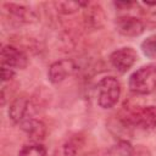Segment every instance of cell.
I'll return each mask as SVG.
<instances>
[{
	"label": "cell",
	"mask_w": 156,
	"mask_h": 156,
	"mask_svg": "<svg viewBox=\"0 0 156 156\" xmlns=\"http://www.w3.org/2000/svg\"><path fill=\"white\" fill-rule=\"evenodd\" d=\"M126 122H128V124L136 126L145 130H155L156 129V106H146V107L133 111Z\"/></svg>",
	"instance_id": "277c9868"
},
{
	"label": "cell",
	"mask_w": 156,
	"mask_h": 156,
	"mask_svg": "<svg viewBox=\"0 0 156 156\" xmlns=\"http://www.w3.org/2000/svg\"><path fill=\"white\" fill-rule=\"evenodd\" d=\"M76 155H77V147L71 141L62 144L56 150V156H76Z\"/></svg>",
	"instance_id": "9a60e30c"
},
{
	"label": "cell",
	"mask_w": 156,
	"mask_h": 156,
	"mask_svg": "<svg viewBox=\"0 0 156 156\" xmlns=\"http://www.w3.org/2000/svg\"><path fill=\"white\" fill-rule=\"evenodd\" d=\"M77 69V65L71 58H62L50 65L48 71L49 80L54 84L63 82L66 78L71 77Z\"/></svg>",
	"instance_id": "5b68a950"
},
{
	"label": "cell",
	"mask_w": 156,
	"mask_h": 156,
	"mask_svg": "<svg viewBox=\"0 0 156 156\" xmlns=\"http://www.w3.org/2000/svg\"><path fill=\"white\" fill-rule=\"evenodd\" d=\"M129 89L134 94L146 95L156 89V63L141 66L129 77Z\"/></svg>",
	"instance_id": "6da1fadb"
},
{
	"label": "cell",
	"mask_w": 156,
	"mask_h": 156,
	"mask_svg": "<svg viewBox=\"0 0 156 156\" xmlns=\"http://www.w3.org/2000/svg\"><path fill=\"white\" fill-rule=\"evenodd\" d=\"M144 5H145V6H156V1H154V2L145 1V2H144Z\"/></svg>",
	"instance_id": "d6986e66"
},
{
	"label": "cell",
	"mask_w": 156,
	"mask_h": 156,
	"mask_svg": "<svg viewBox=\"0 0 156 156\" xmlns=\"http://www.w3.org/2000/svg\"><path fill=\"white\" fill-rule=\"evenodd\" d=\"M136 61H138V54L130 46L117 49L110 55L111 65L121 73H126L127 71H129Z\"/></svg>",
	"instance_id": "3957f363"
},
{
	"label": "cell",
	"mask_w": 156,
	"mask_h": 156,
	"mask_svg": "<svg viewBox=\"0 0 156 156\" xmlns=\"http://www.w3.org/2000/svg\"><path fill=\"white\" fill-rule=\"evenodd\" d=\"M84 21H85V24L89 26L90 28H94V29L101 28L105 23V12L102 7L98 4L88 5L84 11Z\"/></svg>",
	"instance_id": "9c48e42d"
},
{
	"label": "cell",
	"mask_w": 156,
	"mask_h": 156,
	"mask_svg": "<svg viewBox=\"0 0 156 156\" xmlns=\"http://www.w3.org/2000/svg\"><path fill=\"white\" fill-rule=\"evenodd\" d=\"M13 77H15V71H13V68L1 65V79H2V82L11 80Z\"/></svg>",
	"instance_id": "2e32d148"
},
{
	"label": "cell",
	"mask_w": 156,
	"mask_h": 156,
	"mask_svg": "<svg viewBox=\"0 0 156 156\" xmlns=\"http://www.w3.org/2000/svg\"><path fill=\"white\" fill-rule=\"evenodd\" d=\"M18 156H46V149L39 143L27 144L21 149Z\"/></svg>",
	"instance_id": "4fadbf2b"
},
{
	"label": "cell",
	"mask_w": 156,
	"mask_h": 156,
	"mask_svg": "<svg viewBox=\"0 0 156 156\" xmlns=\"http://www.w3.org/2000/svg\"><path fill=\"white\" fill-rule=\"evenodd\" d=\"M28 99H26L24 96H20V98H16L11 105H10V108H9V116H10V119L13 122V123H20V122H23L24 117H26V113L28 111Z\"/></svg>",
	"instance_id": "8fae6325"
},
{
	"label": "cell",
	"mask_w": 156,
	"mask_h": 156,
	"mask_svg": "<svg viewBox=\"0 0 156 156\" xmlns=\"http://www.w3.org/2000/svg\"><path fill=\"white\" fill-rule=\"evenodd\" d=\"M143 54L149 58H156V34L147 37L140 45Z\"/></svg>",
	"instance_id": "5bb4252c"
},
{
	"label": "cell",
	"mask_w": 156,
	"mask_h": 156,
	"mask_svg": "<svg viewBox=\"0 0 156 156\" xmlns=\"http://www.w3.org/2000/svg\"><path fill=\"white\" fill-rule=\"evenodd\" d=\"M116 29L124 37H139L144 33L145 24L134 16L124 15L116 18Z\"/></svg>",
	"instance_id": "8992f818"
},
{
	"label": "cell",
	"mask_w": 156,
	"mask_h": 156,
	"mask_svg": "<svg viewBox=\"0 0 156 156\" xmlns=\"http://www.w3.org/2000/svg\"><path fill=\"white\" fill-rule=\"evenodd\" d=\"M89 5L88 1H55L54 6L57 12L62 15H72L78 10L87 7Z\"/></svg>",
	"instance_id": "7c38bea8"
},
{
	"label": "cell",
	"mask_w": 156,
	"mask_h": 156,
	"mask_svg": "<svg viewBox=\"0 0 156 156\" xmlns=\"http://www.w3.org/2000/svg\"><path fill=\"white\" fill-rule=\"evenodd\" d=\"M121 84L115 77H105L98 84V104L107 110L112 108L119 100Z\"/></svg>",
	"instance_id": "7a4b0ae2"
},
{
	"label": "cell",
	"mask_w": 156,
	"mask_h": 156,
	"mask_svg": "<svg viewBox=\"0 0 156 156\" xmlns=\"http://www.w3.org/2000/svg\"><path fill=\"white\" fill-rule=\"evenodd\" d=\"M4 6L7 9V11L10 12V15L13 16L21 23H33V22H35L38 20L37 13L33 10H30L29 7H26L23 5L6 2Z\"/></svg>",
	"instance_id": "ba28073f"
},
{
	"label": "cell",
	"mask_w": 156,
	"mask_h": 156,
	"mask_svg": "<svg viewBox=\"0 0 156 156\" xmlns=\"http://www.w3.org/2000/svg\"><path fill=\"white\" fill-rule=\"evenodd\" d=\"M132 156H151V152L149 151V149H146L143 145H138L136 147H134Z\"/></svg>",
	"instance_id": "e0dca14e"
},
{
	"label": "cell",
	"mask_w": 156,
	"mask_h": 156,
	"mask_svg": "<svg viewBox=\"0 0 156 156\" xmlns=\"http://www.w3.org/2000/svg\"><path fill=\"white\" fill-rule=\"evenodd\" d=\"M1 65L11 68H26L28 65L27 55L16 46L5 45L1 49Z\"/></svg>",
	"instance_id": "52a82bcc"
},
{
	"label": "cell",
	"mask_w": 156,
	"mask_h": 156,
	"mask_svg": "<svg viewBox=\"0 0 156 156\" xmlns=\"http://www.w3.org/2000/svg\"><path fill=\"white\" fill-rule=\"evenodd\" d=\"M155 93H156V89H155Z\"/></svg>",
	"instance_id": "ffe728a7"
},
{
	"label": "cell",
	"mask_w": 156,
	"mask_h": 156,
	"mask_svg": "<svg viewBox=\"0 0 156 156\" xmlns=\"http://www.w3.org/2000/svg\"><path fill=\"white\" fill-rule=\"evenodd\" d=\"M134 5V2H129V1H127V2H121V1H117V2H115V6L116 7H130V6H133Z\"/></svg>",
	"instance_id": "ac0fdd59"
},
{
	"label": "cell",
	"mask_w": 156,
	"mask_h": 156,
	"mask_svg": "<svg viewBox=\"0 0 156 156\" xmlns=\"http://www.w3.org/2000/svg\"><path fill=\"white\" fill-rule=\"evenodd\" d=\"M21 126H22L21 128L27 133V135L32 140L38 141V140L44 139L45 133H46V128L41 121L35 119V118H28V119H24Z\"/></svg>",
	"instance_id": "30bf717a"
}]
</instances>
